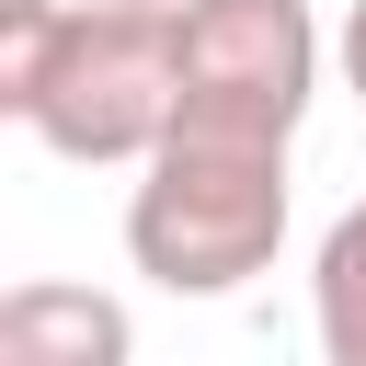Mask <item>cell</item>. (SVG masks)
<instances>
[{
	"label": "cell",
	"mask_w": 366,
	"mask_h": 366,
	"mask_svg": "<svg viewBox=\"0 0 366 366\" xmlns=\"http://www.w3.org/2000/svg\"><path fill=\"white\" fill-rule=\"evenodd\" d=\"M172 11L183 0H0V114L92 172L149 160L172 137Z\"/></svg>",
	"instance_id": "1"
},
{
	"label": "cell",
	"mask_w": 366,
	"mask_h": 366,
	"mask_svg": "<svg viewBox=\"0 0 366 366\" xmlns=\"http://www.w3.org/2000/svg\"><path fill=\"white\" fill-rule=\"evenodd\" d=\"M286 240V149L274 137H217L172 126L137 160L126 194V263L172 297H240Z\"/></svg>",
	"instance_id": "2"
},
{
	"label": "cell",
	"mask_w": 366,
	"mask_h": 366,
	"mask_svg": "<svg viewBox=\"0 0 366 366\" xmlns=\"http://www.w3.org/2000/svg\"><path fill=\"white\" fill-rule=\"evenodd\" d=\"M309 92H320L309 0H183L172 11V126L297 149Z\"/></svg>",
	"instance_id": "3"
},
{
	"label": "cell",
	"mask_w": 366,
	"mask_h": 366,
	"mask_svg": "<svg viewBox=\"0 0 366 366\" xmlns=\"http://www.w3.org/2000/svg\"><path fill=\"white\" fill-rule=\"evenodd\" d=\"M0 366H137L126 297H103V286H57V274H23V286L0 297Z\"/></svg>",
	"instance_id": "4"
},
{
	"label": "cell",
	"mask_w": 366,
	"mask_h": 366,
	"mask_svg": "<svg viewBox=\"0 0 366 366\" xmlns=\"http://www.w3.org/2000/svg\"><path fill=\"white\" fill-rule=\"evenodd\" d=\"M309 320H320V366H366V194L320 229V263H309Z\"/></svg>",
	"instance_id": "5"
},
{
	"label": "cell",
	"mask_w": 366,
	"mask_h": 366,
	"mask_svg": "<svg viewBox=\"0 0 366 366\" xmlns=\"http://www.w3.org/2000/svg\"><path fill=\"white\" fill-rule=\"evenodd\" d=\"M332 57H343V92H355V103H366V0H355V11H343V46H332Z\"/></svg>",
	"instance_id": "6"
}]
</instances>
